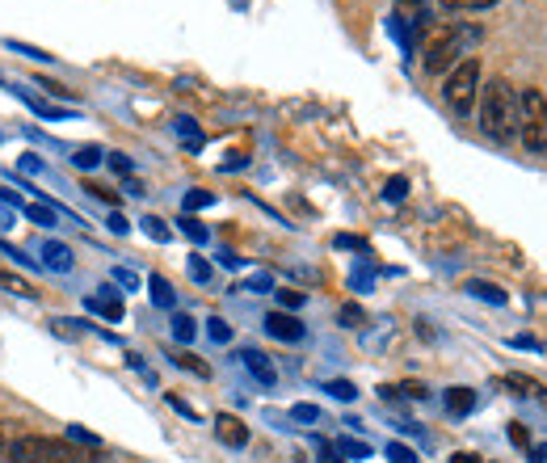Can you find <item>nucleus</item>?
<instances>
[{
  "label": "nucleus",
  "mask_w": 547,
  "mask_h": 463,
  "mask_svg": "<svg viewBox=\"0 0 547 463\" xmlns=\"http://www.w3.org/2000/svg\"><path fill=\"white\" fill-rule=\"evenodd\" d=\"M480 38H484V30L476 22H434V30L425 34V47H421L425 72H447L451 64H463V55H468Z\"/></svg>",
  "instance_id": "obj_1"
},
{
  "label": "nucleus",
  "mask_w": 547,
  "mask_h": 463,
  "mask_svg": "<svg viewBox=\"0 0 547 463\" xmlns=\"http://www.w3.org/2000/svg\"><path fill=\"white\" fill-rule=\"evenodd\" d=\"M480 131L497 139V144H510L518 139V89L510 80H493V85L480 89Z\"/></svg>",
  "instance_id": "obj_2"
},
{
  "label": "nucleus",
  "mask_w": 547,
  "mask_h": 463,
  "mask_svg": "<svg viewBox=\"0 0 547 463\" xmlns=\"http://www.w3.org/2000/svg\"><path fill=\"white\" fill-rule=\"evenodd\" d=\"M5 459L9 463H97L89 451H80V442H72V438H43V434L13 438Z\"/></svg>",
  "instance_id": "obj_3"
},
{
  "label": "nucleus",
  "mask_w": 547,
  "mask_h": 463,
  "mask_svg": "<svg viewBox=\"0 0 547 463\" xmlns=\"http://www.w3.org/2000/svg\"><path fill=\"white\" fill-rule=\"evenodd\" d=\"M438 13H442V0H396V9H392V34L413 51L417 38H425V34L434 30Z\"/></svg>",
  "instance_id": "obj_4"
},
{
  "label": "nucleus",
  "mask_w": 547,
  "mask_h": 463,
  "mask_svg": "<svg viewBox=\"0 0 547 463\" xmlns=\"http://www.w3.org/2000/svg\"><path fill=\"white\" fill-rule=\"evenodd\" d=\"M518 139L526 152L547 156V97L539 89H518Z\"/></svg>",
  "instance_id": "obj_5"
},
{
  "label": "nucleus",
  "mask_w": 547,
  "mask_h": 463,
  "mask_svg": "<svg viewBox=\"0 0 547 463\" xmlns=\"http://www.w3.org/2000/svg\"><path fill=\"white\" fill-rule=\"evenodd\" d=\"M442 97H447V106L455 114H468L476 106V97H480V64H476V59L455 64V72L447 76V85H442Z\"/></svg>",
  "instance_id": "obj_6"
},
{
  "label": "nucleus",
  "mask_w": 547,
  "mask_h": 463,
  "mask_svg": "<svg viewBox=\"0 0 547 463\" xmlns=\"http://www.w3.org/2000/svg\"><path fill=\"white\" fill-rule=\"evenodd\" d=\"M215 438L224 442V447L240 451V447H249V426L240 417H232V413H219L215 417Z\"/></svg>",
  "instance_id": "obj_7"
},
{
  "label": "nucleus",
  "mask_w": 547,
  "mask_h": 463,
  "mask_svg": "<svg viewBox=\"0 0 547 463\" xmlns=\"http://www.w3.org/2000/svg\"><path fill=\"white\" fill-rule=\"evenodd\" d=\"M236 358H240V367H245V371L257 379L261 388H274V384H278V371H274V362H270L266 354H261V350H240Z\"/></svg>",
  "instance_id": "obj_8"
},
{
  "label": "nucleus",
  "mask_w": 547,
  "mask_h": 463,
  "mask_svg": "<svg viewBox=\"0 0 547 463\" xmlns=\"http://www.w3.org/2000/svg\"><path fill=\"white\" fill-rule=\"evenodd\" d=\"M85 308L97 312V316H106L110 325H118V320H123V295H118L114 287H101V291H93L85 299Z\"/></svg>",
  "instance_id": "obj_9"
},
{
  "label": "nucleus",
  "mask_w": 547,
  "mask_h": 463,
  "mask_svg": "<svg viewBox=\"0 0 547 463\" xmlns=\"http://www.w3.org/2000/svg\"><path fill=\"white\" fill-rule=\"evenodd\" d=\"M266 333L274 341H303V333H308V329H303L291 312H270L266 316Z\"/></svg>",
  "instance_id": "obj_10"
},
{
  "label": "nucleus",
  "mask_w": 547,
  "mask_h": 463,
  "mask_svg": "<svg viewBox=\"0 0 547 463\" xmlns=\"http://www.w3.org/2000/svg\"><path fill=\"white\" fill-rule=\"evenodd\" d=\"M43 266L55 270V274H72L76 257H72V249L64 245V240H47V245H43Z\"/></svg>",
  "instance_id": "obj_11"
},
{
  "label": "nucleus",
  "mask_w": 547,
  "mask_h": 463,
  "mask_svg": "<svg viewBox=\"0 0 547 463\" xmlns=\"http://www.w3.org/2000/svg\"><path fill=\"white\" fill-rule=\"evenodd\" d=\"M442 405H447L451 417H468L476 409V392L472 388H447L442 392Z\"/></svg>",
  "instance_id": "obj_12"
},
{
  "label": "nucleus",
  "mask_w": 547,
  "mask_h": 463,
  "mask_svg": "<svg viewBox=\"0 0 547 463\" xmlns=\"http://www.w3.org/2000/svg\"><path fill=\"white\" fill-rule=\"evenodd\" d=\"M148 291H152V304H156V308H173V304H177V295H173V287H169V278L152 274V278H148Z\"/></svg>",
  "instance_id": "obj_13"
},
{
  "label": "nucleus",
  "mask_w": 547,
  "mask_h": 463,
  "mask_svg": "<svg viewBox=\"0 0 547 463\" xmlns=\"http://www.w3.org/2000/svg\"><path fill=\"white\" fill-rule=\"evenodd\" d=\"M173 358V367H181V371H190V375H198V379H207L211 375V367L202 362L198 354H190V350H177V354H169Z\"/></svg>",
  "instance_id": "obj_14"
},
{
  "label": "nucleus",
  "mask_w": 547,
  "mask_h": 463,
  "mask_svg": "<svg viewBox=\"0 0 547 463\" xmlns=\"http://www.w3.org/2000/svg\"><path fill=\"white\" fill-rule=\"evenodd\" d=\"M463 291H468V295H476V299H484V304H505V291L501 287H493V283H480V278H472V283L468 287H463Z\"/></svg>",
  "instance_id": "obj_15"
},
{
  "label": "nucleus",
  "mask_w": 547,
  "mask_h": 463,
  "mask_svg": "<svg viewBox=\"0 0 547 463\" xmlns=\"http://www.w3.org/2000/svg\"><path fill=\"white\" fill-rule=\"evenodd\" d=\"M169 329H173V341H177V346H190V341H194V333H198L194 316H186V312H177Z\"/></svg>",
  "instance_id": "obj_16"
},
{
  "label": "nucleus",
  "mask_w": 547,
  "mask_h": 463,
  "mask_svg": "<svg viewBox=\"0 0 547 463\" xmlns=\"http://www.w3.org/2000/svg\"><path fill=\"white\" fill-rule=\"evenodd\" d=\"M173 127H177V135H181V139H186V148H190V152H198V148H202V131H198L194 118L181 114V118H173Z\"/></svg>",
  "instance_id": "obj_17"
},
{
  "label": "nucleus",
  "mask_w": 547,
  "mask_h": 463,
  "mask_svg": "<svg viewBox=\"0 0 547 463\" xmlns=\"http://www.w3.org/2000/svg\"><path fill=\"white\" fill-rule=\"evenodd\" d=\"M139 224H144V232L156 240V245H169V240H173V228H169L160 215H144V219H139Z\"/></svg>",
  "instance_id": "obj_18"
},
{
  "label": "nucleus",
  "mask_w": 547,
  "mask_h": 463,
  "mask_svg": "<svg viewBox=\"0 0 547 463\" xmlns=\"http://www.w3.org/2000/svg\"><path fill=\"white\" fill-rule=\"evenodd\" d=\"M101 156H106V152H101L97 144H85V148H76V152H72V165L89 173V169H97V165H101Z\"/></svg>",
  "instance_id": "obj_19"
},
{
  "label": "nucleus",
  "mask_w": 547,
  "mask_h": 463,
  "mask_svg": "<svg viewBox=\"0 0 547 463\" xmlns=\"http://www.w3.org/2000/svg\"><path fill=\"white\" fill-rule=\"evenodd\" d=\"M0 287H5L9 295H22V299H34L38 291L26 283V278H17V274H9V270H0Z\"/></svg>",
  "instance_id": "obj_20"
},
{
  "label": "nucleus",
  "mask_w": 547,
  "mask_h": 463,
  "mask_svg": "<svg viewBox=\"0 0 547 463\" xmlns=\"http://www.w3.org/2000/svg\"><path fill=\"white\" fill-rule=\"evenodd\" d=\"M497 0H442V13H480V9H493Z\"/></svg>",
  "instance_id": "obj_21"
},
{
  "label": "nucleus",
  "mask_w": 547,
  "mask_h": 463,
  "mask_svg": "<svg viewBox=\"0 0 547 463\" xmlns=\"http://www.w3.org/2000/svg\"><path fill=\"white\" fill-rule=\"evenodd\" d=\"M22 211H26V219H34V224L55 228V207H51V203H26Z\"/></svg>",
  "instance_id": "obj_22"
},
{
  "label": "nucleus",
  "mask_w": 547,
  "mask_h": 463,
  "mask_svg": "<svg viewBox=\"0 0 547 463\" xmlns=\"http://www.w3.org/2000/svg\"><path fill=\"white\" fill-rule=\"evenodd\" d=\"M501 384H505V388H514V396H539V392H543V388L535 384V379H526V375H505Z\"/></svg>",
  "instance_id": "obj_23"
},
{
  "label": "nucleus",
  "mask_w": 547,
  "mask_h": 463,
  "mask_svg": "<svg viewBox=\"0 0 547 463\" xmlns=\"http://www.w3.org/2000/svg\"><path fill=\"white\" fill-rule=\"evenodd\" d=\"M337 320H341V329H362V325H367V312H362L358 304H346L337 312Z\"/></svg>",
  "instance_id": "obj_24"
},
{
  "label": "nucleus",
  "mask_w": 547,
  "mask_h": 463,
  "mask_svg": "<svg viewBox=\"0 0 547 463\" xmlns=\"http://www.w3.org/2000/svg\"><path fill=\"white\" fill-rule=\"evenodd\" d=\"M207 337L215 341V346H228V341H232V325H228V320H219V316H211L207 320Z\"/></svg>",
  "instance_id": "obj_25"
},
{
  "label": "nucleus",
  "mask_w": 547,
  "mask_h": 463,
  "mask_svg": "<svg viewBox=\"0 0 547 463\" xmlns=\"http://www.w3.org/2000/svg\"><path fill=\"white\" fill-rule=\"evenodd\" d=\"M181 232H186V236L194 240V245H207V240H211V232H207V228H202V224H198V219H194V215H181Z\"/></svg>",
  "instance_id": "obj_26"
},
{
  "label": "nucleus",
  "mask_w": 547,
  "mask_h": 463,
  "mask_svg": "<svg viewBox=\"0 0 547 463\" xmlns=\"http://www.w3.org/2000/svg\"><path fill=\"white\" fill-rule=\"evenodd\" d=\"M337 451L346 459H367L371 455V447H367V442H358V438H337Z\"/></svg>",
  "instance_id": "obj_27"
},
{
  "label": "nucleus",
  "mask_w": 547,
  "mask_h": 463,
  "mask_svg": "<svg viewBox=\"0 0 547 463\" xmlns=\"http://www.w3.org/2000/svg\"><path fill=\"white\" fill-rule=\"evenodd\" d=\"M211 203H215V194H211V190H190V194H186V203H181V207H186V215H194V211L211 207Z\"/></svg>",
  "instance_id": "obj_28"
},
{
  "label": "nucleus",
  "mask_w": 547,
  "mask_h": 463,
  "mask_svg": "<svg viewBox=\"0 0 547 463\" xmlns=\"http://www.w3.org/2000/svg\"><path fill=\"white\" fill-rule=\"evenodd\" d=\"M324 392L337 396V400H354V396H358V388L350 384V379H329V384H324Z\"/></svg>",
  "instance_id": "obj_29"
},
{
  "label": "nucleus",
  "mask_w": 547,
  "mask_h": 463,
  "mask_svg": "<svg viewBox=\"0 0 547 463\" xmlns=\"http://www.w3.org/2000/svg\"><path fill=\"white\" fill-rule=\"evenodd\" d=\"M190 278H194V283H211V278H215L211 261L207 257H190Z\"/></svg>",
  "instance_id": "obj_30"
},
{
  "label": "nucleus",
  "mask_w": 547,
  "mask_h": 463,
  "mask_svg": "<svg viewBox=\"0 0 547 463\" xmlns=\"http://www.w3.org/2000/svg\"><path fill=\"white\" fill-rule=\"evenodd\" d=\"M388 459H392V463H421L417 451H409L404 442H388Z\"/></svg>",
  "instance_id": "obj_31"
},
{
  "label": "nucleus",
  "mask_w": 547,
  "mask_h": 463,
  "mask_svg": "<svg viewBox=\"0 0 547 463\" xmlns=\"http://www.w3.org/2000/svg\"><path fill=\"white\" fill-rule=\"evenodd\" d=\"M404 194H409V181H404V177H392L388 186H383V198H388V203H400Z\"/></svg>",
  "instance_id": "obj_32"
},
{
  "label": "nucleus",
  "mask_w": 547,
  "mask_h": 463,
  "mask_svg": "<svg viewBox=\"0 0 547 463\" xmlns=\"http://www.w3.org/2000/svg\"><path fill=\"white\" fill-rule=\"evenodd\" d=\"M510 442H514V447H522V451H531V430H526L522 421H510Z\"/></svg>",
  "instance_id": "obj_33"
},
{
  "label": "nucleus",
  "mask_w": 547,
  "mask_h": 463,
  "mask_svg": "<svg viewBox=\"0 0 547 463\" xmlns=\"http://www.w3.org/2000/svg\"><path fill=\"white\" fill-rule=\"evenodd\" d=\"M245 291H257V295H261V291H274V278H270V274H253L249 283H245Z\"/></svg>",
  "instance_id": "obj_34"
},
{
  "label": "nucleus",
  "mask_w": 547,
  "mask_h": 463,
  "mask_svg": "<svg viewBox=\"0 0 547 463\" xmlns=\"http://www.w3.org/2000/svg\"><path fill=\"white\" fill-rule=\"evenodd\" d=\"M291 417H295V421H308V426H312V421H320V409H316V405H295Z\"/></svg>",
  "instance_id": "obj_35"
},
{
  "label": "nucleus",
  "mask_w": 547,
  "mask_h": 463,
  "mask_svg": "<svg viewBox=\"0 0 547 463\" xmlns=\"http://www.w3.org/2000/svg\"><path fill=\"white\" fill-rule=\"evenodd\" d=\"M110 169H114V173H123V177H131V173H135V165H131V160H127L123 152H114V156H110Z\"/></svg>",
  "instance_id": "obj_36"
},
{
  "label": "nucleus",
  "mask_w": 547,
  "mask_h": 463,
  "mask_svg": "<svg viewBox=\"0 0 547 463\" xmlns=\"http://www.w3.org/2000/svg\"><path fill=\"white\" fill-rule=\"evenodd\" d=\"M68 438H72V442H80V447H101V442H97L89 430H80V426H72V430H68Z\"/></svg>",
  "instance_id": "obj_37"
},
{
  "label": "nucleus",
  "mask_w": 547,
  "mask_h": 463,
  "mask_svg": "<svg viewBox=\"0 0 547 463\" xmlns=\"http://www.w3.org/2000/svg\"><path fill=\"white\" fill-rule=\"evenodd\" d=\"M114 283H118V287H127V291H135V287H139V278H135L131 270L118 266V270H114Z\"/></svg>",
  "instance_id": "obj_38"
},
{
  "label": "nucleus",
  "mask_w": 547,
  "mask_h": 463,
  "mask_svg": "<svg viewBox=\"0 0 547 463\" xmlns=\"http://www.w3.org/2000/svg\"><path fill=\"white\" fill-rule=\"evenodd\" d=\"M337 249H358V253H367V240H358V236H337Z\"/></svg>",
  "instance_id": "obj_39"
},
{
  "label": "nucleus",
  "mask_w": 547,
  "mask_h": 463,
  "mask_svg": "<svg viewBox=\"0 0 547 463\" xmlns=\"http://www.w3.org/2000/svg\"><path fill=\"white\" fill-rule=\"evenodd\" d=\"M282 308H303V291H278Z\"/></svg>",
  "instance_id": "obj_40"
},
{
  "label": "nucleus",
  "mask_w": 547,
  "mask_h": 463,
  "mask_svg": "<svg viewBox=\"0 0 547 463\" xmlns=\"http://www.w3.org/2000/svg\"><path fill=\"white\" fill-rule=\"evenodd\" d=\"M17 165H22V169H26V173H43V160H38V156H34V152H26V156H22V160H17Z\"/></svg>",
  "instance_id": "obj_41"
},
{
  "label": "nucleus",
  "mask_w": 547,
  "mask_h": 463,
  "mask_svg": "<svg viewBox=\"0 0 547 463\" xmlns=\"http://www.w3.org/2000/svg\"><path fill=\"white\" fill-rule=\"evenodd\" d=\"M89 194H93V198H101V203H114V207H118V194H114V190H106V186H89Z\"/></svg>",
  "instance_id": "obj_42"
},
{
  "label": "nucleus",
  "mask_w": 547,
  "mask_h": 463,
  "mask_svg": "<svg viewBox=\"0 0 547 463\" xmlns=\"http://www.w3.org/2000/svg\"><path fill=\"white\" fill-rule=\"evenodd\" d=\"M169 405H173V409H177L181 417H190V421H198V413H194V409H190V405H186V400H181V396H169Z\"/></svg>",
  "instance_id": "obj_43"
},
{
  "label": "nucleus",
  "mask_w": 547,
  "mask_h": 463,
  "mask_svg": "<svg viewBox=\"0 0 547 463\" xmlns=\"http://www.w3.org/2000/svg\"><path fill=\"white\" fill-rule=\"evenodd\" d=\"M396 392H404V396H413V400H425L430 392H425V384H400Z\"/></svg>",
  "instance_id": "obj_44"
},
{
  "label": "nucleus",
  "mask_w": 547,
  "mask_h": 463,
  "mask_svg": "<svg viewBox=\"0 0 547 463\" xmlns=\"http://www.w3.org/2000/svg\"><path fill=\"white\" fill-rule=\"evenodd\" d=\"M127 228H131V224H127V219L114 211V215H110V232H114V236H127Z\"/></svg>",
  "instance_id": "obj_45"
},
{
  "label": "nucleus",
  "mask_w": 547,
  "mask_h": 463,
  "mask_svg": "<svg viewBox=\"0 0 547 463\" xmlns=\"http://www.w3.org/2000/svg\"><path fill=\"white\" fill-rule=\"evenodd\" d=\"M526 455H531V463H547V442H531V451Z\"/></svg>",
  "instance_id": "obj_46"
},
{
  "label": "nucleus",
  "mask_w": 547,
  "mask_h": 463,
  "mask_svg": "<svg viewBox=\"0 0 547 463\" xmlns=\"http://www.w3.org/2000/svg\"><path fill=\"white\" fill-rule=\"evenodd\" d=\"M514 346H518V350H535V354H539V350H543V341H535V337H514Z\"/></svg>",
  "instance_id": "obj_47"
},
{
  "label": "nucleus",
  "mask_w": 547,
  "mask_h": 463,
  "mask_svg": "<svg viewBox=\"0 0 547 463\" xmlns=\"http://www.w3.org/2000/svg\"><path fill=\"white\" fill-rule=\"evenodd\" d=\"M9 442H13V438H9V421H0V455L9 451Z\"/></svg>",
  "instance_id": "obj_48"
},
{
  "label": "nucleus",
  "mask_w": 547,
  "mask_h": 463,
  "mask_svg": "<svg viewBox=\"0 0 547 463\" xmlns=\"http://www.w3.org/2000/svg\"><path fill=\"white\" fill-rule=\"evenodd\" d=\"M451 463H476V455H468V451H459V455H451Z\"/></svg>",
  "instance_id": "obj_49"
},
{
  "label": "nucleus",
  "mask_w": 547,
  "mask_h": 463,
  "mask_svg": "<svg viewBox=\"0 0 547 463\" xmlns=\"http://www.w3.org/2000/svg\"><path fill=\"white\" fill-rule=\"evenodd\" d=\"M320 463H337V455H333L329 447H324V455H320Z\"/></svg>",
  "instance_id": "obj_50"
}]
</instances>
